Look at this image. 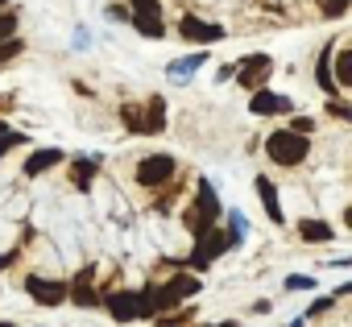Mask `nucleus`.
I'll return each instance as SVG.
<instances>
[{"instance_id": "nucleus-1", "label": "nucleus", "mask_w": 352, "mask_h": 327, "mask_svg": "<svg viewBox=\"0 0 352 327\" xmlns=\"http://www.w3.org/2000/svg\"><path fill=\"white\" fill-rule=\"evenodd\" d=\"M187 232H191V240H199L204 232H212L216 224H220V199H216V187L208 183V179H199L195 183V199H191V207H187Z\"/></svg>"}, {"instance_id": "nucleus-2", "label": "nucleus", "mask_w": 352, "mask_h": 327, "mask_svg": "<svg viewBox=\"0 0 352 327\" xmlns=\"http://www.w3.org/2000/svg\"><path fill=\"white\" fill-rule=\"evenodd\" d=\"M307 153H311V141H307V133H294L290 124L265 137V157L274 161V166H302V161H307Z\"/></svg>"}, {"instance_id": "nucleus-3", "label": "nucleus", "mask_w": 352, "mask_h": 327, "mask_svg": "<svg viewBox=\"0 0 352 327\" xmlns=\"http://www.w3.org/2000/svg\"><path fill=\"white\" fill-rule=\"evenodd\" d=\"M228 249H236V240H232L228 232H216V228H212V232H204V236L195 240V249H191V257H187L183 265L195 269V273H204V269H208L216 257H224Z\"/></svg>"}, {"instance_id": "nucleus-4", "label": "nucleus", "mask_w": 352, "mask_h": 327, "mask_svg": "<svg viewBox=\"0 0 352 327\" xmlns=\"http://www.w3.org/2000/svg\"><path fill=\"white\" fill-rule=\"evenodd\" d=\"M174 170H179V161H174L170 153H145L137 161V183L153 191V187H166L174 179Z\"/></svg>"}, {"instance_id": "nucleus-5", "label": "nucleus", "mask_w": 352, "mask_h": 327, "mask_svg": "<svg viewBox=\"0 0 352 327\" xmlns=\"http://www.w3.org/2000/svg\"><path fill=\"white\" fill-rule=\"evenodd\" d=\"M25 294L38 302V306H63L71 298V286L58 282V278H42V273H30L25 278Z\"/></svg>"}, {"instance_id": "nucleus-6", "label": "nucleus", "mask_w": 352, "mask_h": 327, "mask_svg": "<svg viewBox=\"0 0 352 327\" xmlns=\"http://www.w3.org/2000/svg\"><path fill=\"white\" fill-rule=\"evenodd\" d=\"M179 38L191 42V46H212V42H224L228 34H224V25H216V21H204V17H195V13H183Z\"/></svg>"}, {"instance_id": "nucleus-7", "label": "nucleus", "mask_w": 352, "mask_h": 327, "mask_svg": "<svg viewBox=\"0 0 352 327\" xmlns=\"http://www.w3.org/2000/svg\"><path fill=\"white\" fill-rule=\"evenodd\" d=\"M270 75H274V58H270V54H245V58L236 63V83H241L245 91L265 87Z\"/></svg>"}, {"instance_id": "nucleus-8", "label": "nucleus", "mask_w": 352, "mask_h": 327, "mask_svg": "<svg viewBox=\"0 0 352 327\" xmlns=\"http://www.w3.org/2000/svg\"><path fill=\"white\" fill-rule=\"evenodd\" d=\"M104 311H108L116 323L141 319V290H108V294H104Z\"/></svg>"}, {"instance_id": "nucleus-9", "label": "nucleus", "mask_w": 352, "mask_h": 327, "mask_svg": "<svg viewBox=\"0 0 352 327\" xmlns=\"http://www.w3.org/2000/svg\"><path fill=\"white\" fill-rule=\"evenodd\" d=\"M91 282H96V265H83L75 273V286H71V298L67 302H75V306H104V294Z\"/></svg>"}, {"instance_id": "nucleus-10", "label": "nucleus", "mask_w": 352, "mask_h": 327, "mask_svg": "<svg viewBox=\"0 0 352 327\" xmlns=\"http://www.w3.org/2000/svg\"><path fill=\"white\" fill-rule=\"evenodd\" d=\"M253 100H249V112L253 116H286L294 104L286 100V95H278V91H270V87H257V91H249Z\"/></svg>"}, {"instance_id": "nucleus-11", "label": "nucleus", "mask_w": 352, "mask_h": 327, "mask_svg": "<svg viewBox=\"0 0 352 327\" xmlns=\"http://www.w3.org/2000/svg\"><path fill=\"white\" fill-rule=\"evenodd\" d=\"M63 161H67V153H63L58 145H46V149H34V153L25 157V166H21V170H25L30 179H42L46 170H54V166H63Z\"/></svg>"}, {"instance_id": "nucleus-12", "label": "nucleus", "mask_w": 352, "mask_h": 327, "mask_svg": "<svg viewBox=\"0 0 352 327\" xmlns=\"http://www.w3.org/2000/svg\"><path fill=\"white\" fill-rule=\"evenodd\" d=\"M315 83L331 95H340V83H336V46H323L319 50V63H315Z\"/></svg>"}, {"instance_id": "nucleus-13", "label": "nucleus", "mask_w": 352, "mask_h": 327, "mask_svg": "<svg viewBox=\"0 0 352 327\" xmlns=\"http://www.w3.org/2000/svg\"><path fill=\"white\" fill-rule=\"evenodd\" d=\"M253 187H257V195H261L265 220H270V224H286V212H282V203H278V187H274L265 174H257V179H253Z\"/></svg>"}, {"instance_id": "nucleus-14", "label": "nucleus", "mask_w": 352, "mask_h": 327, "mask_svg": "<svg viewBox=\"0 0 352 327\" xmlns=\"http://www.w3.org/2000/svg\"><path fill=\"white\" fill-rule=\"evenodd\" d=\"M100 174V157H71V187L75 191H87Z\"/></svg>"}, {"instance_id": "nucleus-15", "label": "nucleus", "mask_w": 352, "mask_h": 327, "mask_svg": "<svg viewBox=\"0 0 352 327\" xmlns=\"http://www.w3.org/2000/svg\"><path fill=\"white\" fill-rule=\"evenodd\" d=\"M153 133H166V100L162 95L145 100V137H153Z\"/></svg>"}, {"instance_id": "nucleus-16", "label": "nucleus", "mask_w": 352, "mask_h": 327, "mask_svg": "<svg viewBox=\"0 0 352 327\" xmlns=\"http://www.w3.org/2000/svg\"><path fill=\"white\" fill-rule=\"evenodd\" d=\"M204 63H208L204 50H195V54H187V58H174V63H170V79H174V83H183V79H191Z\"/></svg>"}, {"instance_id": "nucleus-17", "label": "nucleus", "mask_w": 352, "mask_h": 327, "mask_svg": "<svg viewBox=\"0 0 352 327\" xmlns=\"http://www.w3.org/2000/svg\"><path fill=\"white\" fill-rule=\"evenodd\" d=\"M298 236H302L307 245H327L336 232H331L327 220H298Z\"/></svg>"}, {"instance_id": "nucleus-18", "label": "nucleus", "mask_w": 352, "mask_h": 327, "mask_svg": "<svg viewBox=\"0 0 352 327\" xmlns=\"http://www.w3.org/2000/svg\"><path fill=\"white\" fill-rule=\"evenodd\" d=\"M336 83L340 91H352V46L336 50Z\"/></svg>"}, {"instance_id": "nucleus-19", "label": "nucleus", "mask_w": 352, "mask_h": 327, "mask_svg": "<svg viewBox=\"0 0 352 327\" xmlns=\"http://www.w3.org/2000/svg\"><path fill=\"white\" fill-rule=\"evenodd\" d=\"M120 120H124V128L133 137H145V112L137 104H120Z\"/></svg>"}, {"instance_id": "nucleus-20", "label": "nucleus", "mask_w": 352, "mask_h": 327, "mask_svg": "<svg viewBox=\"0 0 352 327\" xmlns=\"http://www.w3.org/2000/svg\"><path fill=\"white\" fill-rule=\"evenodd\" d=\"M319 5V17H327V21H340L348 9H352V0H315Z\"/></svg>"}, {"instance_id": "nucleus-21", "label": "nucleus", "mask_w": 352, "mask_h": 327, "mask_svg": "<svg viewBox=\"0 0 352 327\" xmlns=\"http://www.w3.org/2000/svg\"><path fill=\"white\" fill-rule=\"evenodd\" d=\"M191 319H195V311H191V306H187V311H179V315H170V311H166V315H157V319H153V327H187Z\"/></svg>"}, {"instance_id": "nucleus-22", "label": "nucleus", "mask_w": 352, "mask_h": 327, "mask_svg": "<svg viewBox=\"0 0 352 327\" xmlns=\"http://www.w3.org/2000/svg\"><path fill=\"white\" fill-rule=\"evenodd\" d=\"M25 141H30V137H25V133H13V128H9V133H0V157L13 153V149H17V145H25Z\"/></svg>"}, {"instance_id": "nucleus-23", "label": "nucleus", "mask_w": 352, "mask_h": 327, "mask_svg": "<svg viewBox=\"0 0 352 327\" xmlns=\"http://www.w3.org/2000/svg\"><path fill=\"white\" fill-rule=\"evenodd\" d=\"M9 38H17V13H0V42H9Z\"/></svg>"}, {"instance_id": "nucleus-24", "label": "nucleus", "mask_w": 352, "mask_h": 327, "mask_svg": "<svg viewBox=\"0 0 352 327\" xmlns=\"http://www.w3.org/2000/svg\"><path fill=\"white\" fill-rule=\"evenodd\" d=\"M21 50H25V42H21V38H9V42H0V67H5L9 58H17Z\"/></svg>"}, {"instance_id": "nucleus-25", "label": "nucleus", "mask_w": 352, "mask_h": 327, "mask_svg": "<svg viewBox=\"0 0 352 327\" xmlns=\"http://www.w3.org/2000/svg\"><path fill=\"white\" fill-rule=\"evenodd\" d=\"M245 232H249V228H245V216H241V212H232V216H228V236L241 245V240H245Z\"/></svg>"}, {"instance_id": "nucleus-26", "label": "nucleus", "mask_w": 352, "mask_h": 327, "mask_svg": "<svg viewBox=\"0 0 352 327\" xmlns=\"http://www.w3.org/2000/svg\"><path fill=\"white\" fill-rule=\"evenodd\" d=\"M133 13H141V17H162V5H157V0H133Z\"/></svg>"}, {"instance_id": "nucleus-27", "label": "nucleus", "mask_w": 352, "mask_h": 327, "mask_svg": "<svg viewBox=\"0 0 352 327\" xmlns=\"http://www.w3.org/2000/svg\"><path fill=\"white\" fill-rule=\"evenodd\" d=\"M286 290H315V282H311L307 273H290V278H286Z\"/></svg>"}, {"instance_id": "nucleus-28", "label": "nucleus", "mask_w": 352, "mask_h": 327, "mask_svg": "<svg viewBox=\"0 0 352 327\" xmlns=\"http://www.w3.org/2000/svg\"><path fill=\"white\" fill-rule=\"evenodd\" d=\"M331 302H336V294H331V298H315V302L307 306V319H319L323 311H331Z\"/></svg>"}, {"instance_id": "nucleus-29", "label": "nucleus", "mask_w": 352, "mask_h": 327, "mask_svg": "<svg viewBox=\"0 0 352 327\" xmlns=\"http://www.w3.org/2000/svg\"><path fill=\"white\" fill-rule=\"evenodd\" d=\"M327 112H331V116H340V120H352V104H340L336 95L327 100Z\"/></svg>"}, {"instance_id": "nucleus-30", "label": "nucleus", "mask_w": 352, "mask_h": 327, "mask_svg": "<svg viewBox=\"0 0 352 327\" xmlns=\"http://www.w3.org/2000/svg\"><path fill=\"white\" fill-rule=\"evenodd\" d=\"M108 21H133V13L124 5H108Z\"/></svg>"}, {"instance_id": "nucleus-31", "label": "nucleus", "mask_w": 352, "mask_h": 327, "mask_svg": "<svg viewBox=\"0 0 352 327\" xmlns=\"http://www.w3.org/2000/svg\"><path fill=\"white\" fill-rule=\"evenodd\" d=\"M216 79H220V83L236 79V63H224V67H216Z\"/></svg>"}, {"instance_id": "nucleus-32", "label": "nucleus", "mask_w": 352, "mask_h": 327, "mask_svg": "<svg viewBox=\"0 0 352 327\" xmlns=\"http://www.w3.org/2000/svg\"><path fill=\"white\" fill-rule=\"evenodd\" d=\"M290 128H294V133H311V128H315V120H311V116H294V120H290Z\"/></svg>"}, {"instance_id": "nucleus-33", "label": "nucleus", "mask_w": 352, "mask_h": 327, "mask_svg": "<svg viewBox=\"0 0 352 327\" xmlns=\"http://www.w3.org/2000/svg\"><path fill=\"white\" fill-rule=\"evenodd\" d=\"M13 261H17V249H13V253H5V257H0V269H9Z\"/></svg>"}, {"instance_id": "nucleus-34", "label": "nucleus", "mask_w": 352, "mask_h": 327, "mask_svg": "<svg viewBox=\"0 0 352 327\" xmlns=\"http://www.w3.org/2000/svg\"><path fill=\"white\" fill-rule=\"evenodd\" d=\"M344 294H352V282H344V286L336 290V298H344Z\"/></svg>"}, {"instance_id": "nucleus-35", "label": "nucleus", "mask_w": 352, "mask_h": 327, "mask_svg": "<svg viewBox=\"0 0 352 327\" xmlns=\"http://www.w3.org/2000/svg\"><path fill=\"white\" fill-rule=\"evenodd\" d=\"M344 228H352V203L344 207Z\"/></svg>"}, {"instance_id": "nucleus-36", "label": "nucleus", "mask_w": 352, "mask_h": 327, "mask_svg": "<svg viewBox=\"0 0 352 327\" xmlns=\"http://www.w3.org/2000/svg\"><path fill=\"white\" fill-rule=\"evenodd\" d=\"M216 327H241V323H236V319H224V323H216Z\"/></svg>"}, {"instance_id": "nucleus-37", "label": "nucleus", "mask_w": 352, "mask_h": 327, "mask_svg": "<svg viewBox=\"0 0 352 327\" xmlns=\"http://www.w3.org/2000/svg\"><path fill=\"white\" fill-rule=\"evenodd\" d=\"M290 327H307V315H302V319H294V323H290Z\"/></svg>"}, {"instance_id": "nucleus-38", "label": "nucleus", "mask_w": 352, "mask_h": 327, "mask_svg": "<svg viewBox=\"0 0 352 327\" xmlns=\"http://www.w3.org/2000/svg\"><path fill=\"white\" fill-rule=\"evenodd\" d=\"M5 9H9V0H0V13H5Z\"/></svg>"}, {"instance_id": "nucleus-39", "label": "nucleus", "mask_w": 352, "mask_h": 327, "mask_svg": "<svg viewBox=\"0 0 352 327\" xmlns=\"http://www.w3.org/2000/svg\"><path fill=\"white\" fill-rule=\"evenodd\" d=\"M0 133H9V124H5V120H0Z\"/></svg>"}, {"instance_id": "nucleus-40", "label": "nucleus", "mask_w": 352, "mask_h": 327, "mask_svg": "<svg viewBox=\"0 0 352 327\" xmlns=\"http://www.w3.org/2000/svg\"><path fill=\"white\" fill-rule=\"evenodd\" d=\"M0 327H17V323H0Z\"/></svg>"}, {"instance_id": "nucleus-41", "label": "nucleus", "mask_w": 352, "mask_h": 327, "mask_svg": "<svg viewBox=\"0 0 352 327\" xmlns=\"http://www.w3.org/2000/svg\"><path fill=\"white\" fill-rule=\"evenodd\" d=\"M195 327H208V323H195Z\"/></svg>"}]
</instances>
